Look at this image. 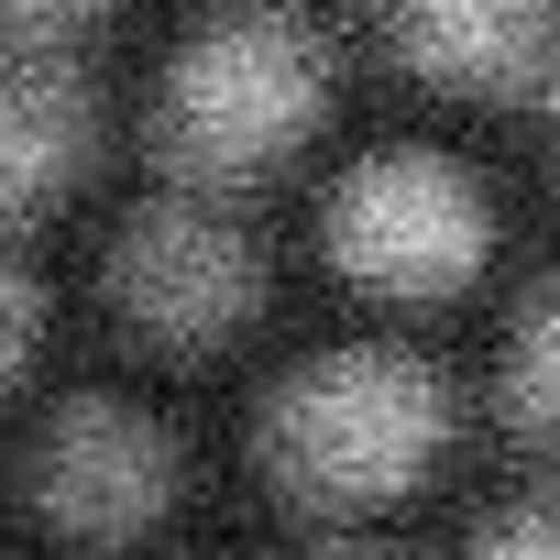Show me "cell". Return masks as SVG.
I'll return each instance as SVG.
<instances>
[{
  "mask_svg": "<svg viewBox=\"0 0 560 560\" xmlns=\"http://www.w3.org/2000/svg\"><path fill=\"white\" fill-rule=\"evenodd\" d=\"M176 494V451L143 407H67L45 440H34V505L67 527V538H143Z\"/></svg>",
  "mask_w": 560,
  "mask_h": 560,
  "instance_id": "cell-5",
  "label": "cell"
},
{
  "mask_svg": "<svg viewBox=\"0 0 560 560\" xmlns=\"http://www.w3.org/2000/svg\"><path fill=\"white\" fill-rule=\"evenodd\" d=\"M396 56L451 78V89H538L560 67V12L549 0H385Z\"/></svg>",
  "mask_w": 560,
  "mask_h": 560,
  "instance_id": "cell-6",
  "label": "cell"
},
{
  "mask_svg": "<svg viewBox=\"0 0 560 560\" xmlns=\"http://www.w3.org/2000/svg\"><path fill=\"white\" fill-rule=\"evenodd\" d=\"M23 352H34V298H23V275H0V385L23 374Z\"/></svg>",
  "mask_w": 560,
  "mask_h": 560,
  "instance_id": "cell-10",
  "label": "cell"
},
{
  "mask_svg": "<svg viewBox=\"0 0 560 560\" xmlns=\"http://www.w3.org/2000/svg\"><path fill=\"white\" fill-rule=\"evenodd\" d=\"M440 429L451 418H440V385L418 363L341 352V363H319V374H298L287 396H275L264 462H275V483L308 494V505H385V494H407L429 472Z\"/></svg>",
  "mask_w": 560,
  "mask_h": 560,
  "instance_id": "cell-1",
  "label": "cell"
},
{
  "mask_svg": "<svg viewBox=\"0 0 560 560\" xmlns=\"http://www.w3.org/2000/svg\"><path fill=\"white\" fill-rule=\"evenodd\" d=\"M78 12H100V0H0V34H34V45H56Z\"/></svg>",
  "mask_w": 560,
  "mask_h": 560,
  "instance_id": "cell-11",
  "label": "cell"
},
{
  "mask_svg": "<svg viewBox=\"0 0 560 560\" xmlns=\"http://www.w3.org/2000/svg\"><path fill=\"white\" fill-rule=\"evenodd\" d=\"M505 396H516V418H527L538 440H560V287L527 308V330H516V363H505Z\"/></svg>",
  "mask_w": 560,
  "mask_h": 560,
  "instance_id": "cell-8",
  "label": "cell"
},
{
  "mask_svg": "<svg viewBox=\"0 0 560 560\" xmlns=\"http://www.w3.org/2000/svg\"><path fill=\"white\" fill-rule=\"evenodd\" d=\"M110 287H121L132 330H154V341H220V330L253 319L264 264H253V231L209 187H187V198H165V209H143L121 231Z\"/></svg>",
  "mask_w": 560,
  "mask_h": 560,
  "instance_id": "cell-3",
  "label": "cell"
},
{
  "mask_svg": "<svg viewBox=\"0 0 560 560\" xmlns=\"http://www.w3.org/2000/svg\"><path fill=\"white\" fill-rule=\"evenodd\" d=\"M472 560H560V494H538V505L494 516V527L472 538Z\"/></svg>",
  "mask_w": 560,
  "mask_h": 560,
  "instance_id": "cell-9",
  "label": "cell"
},
{
  "mask_svg": "<svg viewBox=\"0 0 560 560\" xmlns=\"http://www.w3.org/2000/svg\"><path fill=\"white\" fill-rule=\"evenodd\" d=\"M319 89H330V56L308 23L287 12H231L209 23L176 78H165V143L198 187H231L253 165H275L308 121H319Z\"/></svg>",
  "mask_w": 560,
  "mask_h": 560,
  "instance_id": "cell-2",
  "label": "cell"
},
{
  "mask_svg": "<svg viewBox=\"0 0 560 560\" xmlns=\"http://www.w3.org/2000/svg\"><path fill=\"white\" fill-rule=\"evenodd\" d=\"M89 143V100L56 67H12L0 78V220H23Z\"/></svg>",
  "mask_w": 560,
  "mask_h": 560,
  "instance_id": "cell-7",
  "label": "cell"
},
{
  "mask_svg": "<svg viewBox=\"0 0 560 560\" xmlns=\"http://www.w3.org/2000/svg\"><path fill=\"white\" fill-rule=\"evenodd\" d=\"M330 242H341V264L363 275V287L440 298V287H462V275L483 264V198L451 165H429V154H385V165H363L341 187Z\"/></svg>",
  "mask_w": 560,
  "mask_h": 560,
  "instance_id": "cell-4",
  "label": "cell"
}]
</instances>
